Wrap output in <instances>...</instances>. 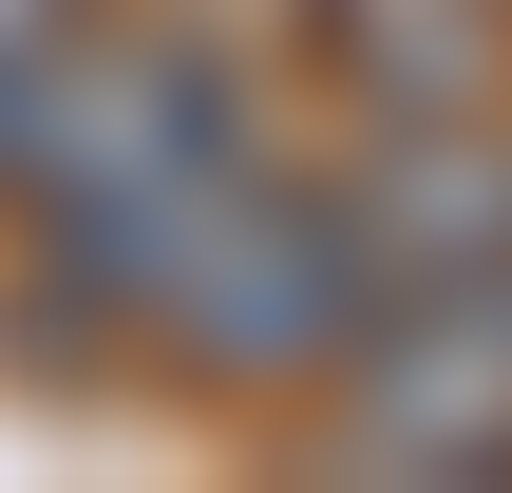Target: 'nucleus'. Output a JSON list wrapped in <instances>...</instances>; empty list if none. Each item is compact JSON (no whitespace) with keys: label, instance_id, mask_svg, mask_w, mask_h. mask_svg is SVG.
<instances>
[{"label":"nucleus","instance_id":"obj_1","mask_svg":"<svg viewBox=\"0 0 512 493\" xmlns=\"http://www.w3.org/2000/svg\"><path fill=\"white\" fill-rule=\"evenodd\" d=\"M266 152V76L171 19H57L0 57V209L57 228L38 304H152L171 228Z\"/></svg>","mask_w":512,"mask_h":493},{"label":"nucleus","instance_id":"obj_2","mask_svg":"<svg viewBox=\"0 0 512 493\" xmlns=\"http://www.w3.org/2000/svg\"><path fill=\"white\" fill-rule=\"evenodd\" d=\"M190 380H228V399H285V380H342L361 361V323H380V285H361V228H342V190L323 171H228L190 228H171V266H152V304H133Z\"/></svg>","mask_w":512,"mask_h":493},{"label":"nucleus","instance_id":"obj_3","mask_svg":"<svg viewBox=\"0 0 512 493\" xmlns=\"http://www.w3.org/2000/svg\"><path fill=\"white\" fill-rule=\"evenodd\" d=\"M323 190H342V228H361L380 323L512 285V133H475V114H418V133H380L361 171H323Z\"/></svg>","mask_w":512,"mask_h":493},{"label":"nucleus","instance_id":"obj_4","mask_svg":"<svg viewBox=\"0 0 512 493\" xmlns=\"http://www.w3.org/2000/svg\"><path fill=\"white\" fill-rule=\"evenodd\" d=\"M57 19H95V0H0V57H19V38H57Z\"/></svg>","mask_w":512,"mask_h":493}]
</instances>
